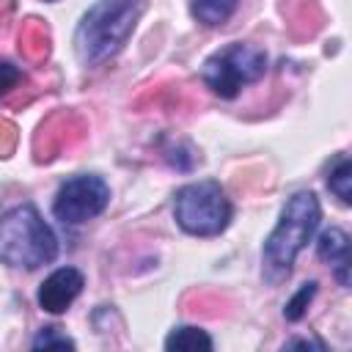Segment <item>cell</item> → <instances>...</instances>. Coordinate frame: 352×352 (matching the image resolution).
Listing matches in <instances>:
<instances>
[{"label": "cell", "mask_w": 352, "mask_h": 352, "mask_svg": "<svg viewBox=\"0 0 352 352\" xmlns=\"http://www.w3.org/2000/svg\"><path fill=\"white\" fill-rule=\"evenodd\" d=\"M319 220L322 206L311 190H300L283 204L278 226L272 228L261 250V278L270 286H278L292 275V264L297 253L311 242Z\"/></svg>", "instance_id": "6da1fadb"}, {"label": "cell", "mask_w": 352, "mask_h": 352, "mask_svg": "<svg viewBox=\"0 0 352 352\" xmlns=\"http://www.w3.org/2000/svg\"><path fill=\"white\" fill-rule=\"evenodd\" d=\"M143 14V0H96L77 22L74 55L82 66H102L129 41L138 19Z\"/></svg>", "instance_id": "7a4b0ae2"}, {"label": "cell", "mask_w": 352, "mask_h": 352, "mask_svg": "<svg viewBox=\"0 0 352 352\" xmlns=\"http://www.w3.org/2000/svg\"><path fill=\"white\" fill-rule=\"evenodd\" d=\"M58 236L33 204H16L0 214V264L14 270H38L55 261Z\"/></svg>", "instance_id": "3957f363"}, {"label": "cell", "mask_w": 352, "mask_h": 352, "mask_svg": "<svg viewBox=\"0 0 352 352\" xmlns=\"http://www.w3.org/2000/svg\"><path fill=\"white\" fill-rule=\"evenodd\" d=\"M267 72V52L248 41H231L212 52L201 66L204 85L220 96L234 99L245 85L258 82Z\"/></svg>", "instance_id": "277c9868"}, {"label": "cell", "mask_w": 352, "mask_h": 352, "mask_svg": "<svg viewBox=\"0 0 352 352\" xmlns=\"http://www.w3.org/2000/svg\"><path fill=\"white\" fill-rule=\"evenodd\" d=\"M231 214H234V206L226 190L212 179L184 184L173 195V217L179 228L192 236L223 234L231 223Z\"/></svg>", "instance_id": "5b68a950"}, {"label": "cell", "mask_w": 352, "mask_h": 352, "mask_svg": "<svg viewBox=\"0 0 352 352\" xmlns=\"http://www.w3.org/2000/svg\"><path fill=\"white\" fill-rule=\"evenodd\" d=\"M110 204V187L96 173H80L66 179L52 201V214L63 226H82L99 217Z\"/></svg>", "instance_id": "8992f818"}, {"label": "cell", "mask_w": 352, "mask_h": 352, "mask_svg": "<svg viewBox=\"0 0 352 352\" xmlns=\"http://www.w3.org/2000/svg\"><path fill=\"white\" fill-rule=\"evenodd\" d=\"M82 286H85V278H82L80 270H74V267H58L55 272H50L44 278V283L38 286V297L36 300H38L41 311H47V314H63L80 297Z\"/></svg>", "instance_id": "52a82bcc"}, {"label": "cell", "mask_w": 352, "mask_h": 352, "mask_svg": "<svg viewBox=\"0 0 352 352\" xmlns=\"http://www.w3.org/2000/svg\"><path fill=\"white\" fill-rule=\"evenodd\" d=\"M316 256H319V261L333 267L336 280L346 289L349 286V236H346V231H341L336 226L324 228L316 242Z\"/></svg>", "instance_id": "ba28073f"}, {"label": "cell", "mask_w": 352, "mask_h": 352, "mask_svg": "<svg viewBox=\"0 0 352 352\" xmlns=\"http://www.w3.org/2000/svg\"><path fill=\"white\" fill-rule=\"evenodd\" d=\"M239 8V0H190V14L206 25V28H220L226 25Z\"/></svg>", "instance_id": "9c48e42d"}, {"label": "cell", "mask_w": 352, "mask_h": 352, "mask_svg": "<svg viewBox=\"0 0 352 352\" xmlns=\"http://www.w3.org/2000/svg\"><path fill=\"white\" fill-rule=\"evenodd\" d=\"M214 341L206 330L201 327H192V324H182V327H173L165 338V349H176V352H192V349H212Z\"/></svg>", "instance_id": "30bf717a"}, {"label": "cell", "mask_w": 352, "mask_h": 352, "mask_svg": "<svg viewBox=\"0 0 352 352\" xmlns=\"http://www.w3.org/2000/svg\"><path fill=\"white\" fill-rule=\"evenodd\" d=\"M327 187H330V192H333L344 206L352 204V162H349L346 154H341V157L330 165Z\"/></svg>", "instance_id": "8fae6325"}, {"label": "cell", "mask_w": 352, "mask_h": 352, "mask_svg": "<svg viewBox=\"0 0 352 352\" xmlns=\"http://www.w3.org/2000/svg\"><path fill=\"white\" fill-rule=\"evenodd\" d=\"M314 297H316V280L302 283V286L297 289V294L286 302L283 316H286L289 322H300V319L305 316V311H308V305H311V300H314Z\"/></svg>", "instance_id": "7c38bea8"}, {"label": "cell", "mask_w": 352, "mask_h": 352, "mask_svg": "<svg viewBox=\"0 0 352 352\" xmlns=\"http://www.w3.org/2000/svg\"><path fill=\"white\" fill-rule=\"evenodd\" d=\"M30 346L33 349H74L77 344L66 333H60L58 327H41Z\"/></svg>", "instance_id": "4fadbf2b"}, {"label": "cell", "mask_w": 352, "mask_h": 352, "mask_svg": "<svg viewBox=\"0 0 352 352\" xmlns=\"http://www.w3.org/2000/svg\"><path fill=\"white\" fill-rule=\"evenodd\" d=\"M19 82H22V69L8 63V60H0V99L6 94H11Z\"/></svg>", "instance_id": "5bb4252c"}, {"label": "cell", "mask_w": 352, "mask_h": 352, "mask_svg": "<svg viewBox=\"0 0 352 352\" xmlns=\"http://www.w3.org/2000/svg\"><path fill=\"white\" fill-rule=\"evenodd\" d=\"M294 346H302V349H324V344L322 341H316V338H289L286 344H283V349H294Z\"/></svg>", "instance_id": "9a60e30c"}, {"label": "cell", "mask_w": 352, "mask_h": 352, "mask_svg": "<svg viewBox=\"0 0 352 352\" xmlns=\"http://www.w3.org/2000/svg\"><path fill=\"white\" fill-rule=\"evenodd\" d=\"M44 3H58V0H44Z\"/></svg>", "instance_id": "2e32d148"}]
</instances>
